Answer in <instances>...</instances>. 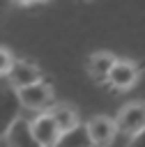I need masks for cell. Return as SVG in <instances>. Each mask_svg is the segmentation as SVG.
<instances>
[{"label":"cell","mask_w":145,"mask_h":147,"mask_svg":"<svg viewBox=\"0 0 145 147\" xmlns=\"http://www.w3.org/2000/svg\"><path fill=\"white\" fill-rule=\"evenodd\" d=\"M16 96H18L21 108H28V110H48L53 106V87L46 80L16 90Z\"/></svg>","instance_id":"6da1fadb"},{"label":"cell","mask_w":145,"mask_h":147,"mask_svg":"<svg viewBox=\"0 0 145 147\" xmlns=\"http://www.w3.org/2000/svg\"><path fill=\"white\" fill-rule=\"evenodd\" d=\"M115 126H117V131H122L129 138L145 131V101H131V103L122 106L115 117Z\"/></svg>","instance_id":"7a4b0ae2"},{"label":"cell","mask_w":145,"mask_h":147,"mask_svg":"<svg viewBox=\"0 0 145 147\" xmlns=\"http://www.w3.org/2000/svg\"><path fill=\"white\" fill-rule=\"evenodd\" d=\"M85 129H87L92 147H108L115 140V133H117L115 119L108 117V115H94V117H90L85 122Z\"/></svg>","instance_id":"3957f363"},{"label":"cell","mask_w":145,"mask_h":147,"mask_svg":"<svg viewBox=\"0 0 145 147\" xmlns=\"http://www.w3.org/2000/svg\"><path fill=\"white\" fill-rule=\"evenodd\" d=\"M138 76H140V71L131 60H115L106 76V83L113 90H131L138 83Z\"/></svg>","instance_id":"277c9868"},{"label":"cell","mask_w":145,"mask_h":147,"mask_svg":"<svg viewBox=\"0 0 145 147\" xmlns=\"http://www.w3.org/2000/svg\"><path fill=\"white\" fill-rule=\"evenodd\" d=\"M7 80H9V87L12 90H21V87H28L32 83H39L44 80V74L37 64L32 62H25V60H14L9 74H7Z\"/></svg>","instance_id":"5b68a950"},{"label":"cell","mask_w":145,"mask_h":147,"mask_svg":"<svg viewBox=\"0 0 145 147\" xmlns=\"http://www.w3.org/2000/svg\"><path fill=\"white\" fill-rule=\"evenodd\" d=\"M18 117H21V103H18L16 90L0 87V140L7 136V131Z\"/></svg>","instance_id":"8992f818"},{"label":"cell","mask_w":145,"mask_h":147,"mask_svg":"<svg viewBox=\"0 0 145 147\" xmlns=\"http://www.w3.org/2000/svg\"><path fill=\"white\" fill-rule=\"evenodd\" d=\"M30 129H32V133H35V138L39 140L41 147H53V142H55L58 136H60V129L55 126V122H53V117H51L48 110L39 113V115L30 122Z\"/></svg>","instance_id":"52a82bcc"},{"label":"cell","mask_w":145,"mask_h":147,"mask_svg":"<svg viewBox=\"0 0 145 147\" xmlns=\"http://www.w3.org/2000/svg\"><path fill=\"white\" fill-rule=\"evenodd\" d=\"M5 138H7V145L9 147H41L39 140L35 138L32 129H30V122L23 119V117H18L12 124V129L7 131Z\"/></svg>","instance_id":"ba28073f"},{"label":"cell","mask_w":145,"mask_h":147,"mask_svg":"<svg viewBox=\"0 0 145 147\" xmlns=\"http://www.w3.org/2000/svg\"><path fill=\"white\" fill-rule=\"evenodd\" d=\"M115 60H117V57H115L110 51H94V53L87 57L85 69H87V74H90L97 83H106V76H108V71H110V67H113Z\"/></svg>","instance_id":"9c48e42d"},{"label":"cell","mask_w":145,"mask_h":147,"mask_svg":"<svg viewBox=\"0 0 145 147\" xmlns=\"http://www.w3.org/2000/svg\"><path fill=\"white\" fill-rule=\"evenodd\" d=\"M48 113H51L55 126L60 129V133L74 129V126L81 122V119H78V113H76V108H74L71 103H55V106H51Z\"/></svg>","instance_id":"30bf717a"},{"label":"cell","mask_w":145,"mask_h":147,"mask_svg":"<svg viewBox=\"0 0 145 147\" xmlns=\"http://www.w3.org/2000/svg\"><path fill=\"white\" fill-rule=\"evenodd\" d=\"M53 147H92L85 124H81V122H78L74 129L62 131V133L58 136V140L53 142Z\"/></svg>","instance_id":"8fae6325"},{"label":"cell","mask_w":145,"mask_h":147,"mask_svg":"<svg viewBox=\"0 0 145 147\" xmlns=\"http://www.w3.org/2000/svg\"><path fill=\"white\" fill-rule=\"evenodd\" d=\"M14 53L9 51V48H5V46H0V78L2 76H7L9 74V69H12V64H14Z\"/></svg>","instance_id":"7c38bea8"},{"label":"cell","mask_w":145,"mask_h":147,"mask_svg":"<svg viewBox=\"0 0 145 147\" xmlns=\"http://www.w3.org/2000/svg\"><path fill=\"white\" fill-rule=\"evenodd\" d=\"M127 147H145V131H140L138 136H133Z\"/></svg>","instance_id":"4fadbf2b"},{"label":"cell","mask_w":145,"mask_h":147,"mask_svg":"<svg viewBox=\"0 0 145 147\" xmlns=\"http://www.w3.org/2000/svg\"><path fill=\"white\" fill-rule=\"evenodd\" d=\"M12 5H14L12 0H0V23H2V18H5V14H7L9 9H12Z\"/></svg>","instance_id":"5bb4252c"},{"label":"cell","mask_w":145,"mask_h":147,"mask_svg":"<svg viewBox=\"0 0 145 147\" xmlns=\"http://www.w3.org/2000/svg\"><path fill=\"white\" fill-rule=\"evenodd\" d=\"M12 2H14V5H30L32 0H12Z\"/></svg>","instance_id":"9a60e30c"},{"label":"cell","mask_w":145,"mask_h":147,"mask_svg":"<svg viewBox=\"0 0 145 147\" xmlns=\"http://www.w3.org/2000/svg\"><path fill=\"white\" fill-rule=\"evenodd\" d=\"M32 2H46V0H32Z\"/></svg>","instance_id":"2e32d148"}]
</instances>
